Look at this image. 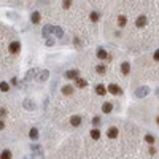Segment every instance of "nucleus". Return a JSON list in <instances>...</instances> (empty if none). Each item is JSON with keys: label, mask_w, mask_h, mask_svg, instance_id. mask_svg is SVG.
Wrapping results in <instances>:
<instances>
[{"label": "nucleus", "mask_w": 159, "mask_h": 159, "mask_svg": "<svg viewBox=\"0 0 159 159\" xmlns=\"http://www.w3.org/2000/svg\"><path fill=\"white\" fill-rule=\"evenodd\" d=\"M22 107L26 108V110H35V108H37V105H35V102L32 100V99H26L24 102H22Z\"/></svg>", "instance_id": "20e7f679"}, {"label": "nucleus", "mask_w": 159, "mask_h": 159, "mask_svg": "<svg viewBox=\"0 0 159 159\" xmlns=\"http://www.w3.org/2000/svg\"><path fill=\"white\" fill-rule=\"evenodd\" d=\"M11 158H13V153L10 150H3L0 153V159H11Z\"/></svg>", "instance_id": "412c9836"}, {"label": "nucleus", "mask_w": 159, "mask_h": 159, "mask_svg": "<svg viewBox=\"0 0 159 159\" xmlns=\"http://www.w3.org/2000/svg\"><path fill=\"white\" fill-rule=\"evenodd\" d=\"M108 92H111V94H113V96H121V94H123V89H121V88H119V86H118V84H108Z\"/></svg>", "instance_id": "f03ea898"}, {"label": "nucleus", "mask_w": 159, "mask_h": 159, "mask_svg": "<svg viewBox=\"0 0 159 159\" xmlns=\"http://www.w3.org/2000/svg\"><path fill=\"white\" fill-rule=\"evenodd\" d=\"M146 22H148L146 16H145V14H140V16L137 18V21H135V26H137V27H145Z\"/></svg>", "instance_id": "0eeeda50"}, {"label": "nucleus", "mask_w": 159, "mask_h": 159, "mask_svg": "<svg viewBox=\"0 0 159 159\" xmlns=\"http://www.w3.org/2000/svg\"><path fill=\"white\" fill-rule=\"evenodd\" d=\"M11 84H13V86H18V84H19V80H18L16 76H13V78H11Z\"/></svg>", "instance_id": "72a5a7b5"}, {"label": "nucleus", "mask_w": 159, "mask_h": 159, "mask_svg": "<svg viewBox=\"0 0 159 159\" xmlns=\"http://www.w3.org/2000/svg\"><path fill=\"white\" fill-rule=\"evenodd\" d=\"M54 45V38H46V46H53Z\"/></svg>", "instance_id": "473e14b6"}, {"label": "nucleus", "mask_w": 159, "mask_h": 159, "mask_svg": "<svg viewBox=\"0 0 159 159\" xmlns=\"http://www.w3.org/2000/svg\"><path fill=\"white\" fill-rule=\"evenodd\" d=\"M70 124H72L73 127H80V126H81V116H80V115H73V116L70 118Z\"/></svg>", "instance_id": "6e6552de"}, {"label": "nucleus", "mask_w": 159, "mask_h": 159, "mask_svg": "<svg viewBox=\"0 0 159 159\" xmlns=\"http://www.w3.org/2000/svg\"><path fill=\"white\" fill-rule=\"evenodd\" d=\"M29 138H30V140H37L38 138V129L37 127H32L30 131H29Z\"/></svg>", "instance_id": "a211bd4d"}, {"label": "nucleus", "mask_w": 159, "mask_h": 159, "mask_svg": "<svg viewBox=\"0 0 159 159\" xmlns=\"http://www.w3.org/2000/svg\"><path fill=\"white\" fill-rule=\"evenodd\" d=\"M3 116H7V108H5V107H0V119H2Z\"/></svg>", "instance_id": "2f4dec72"}, {"label": "nucleus", "mask_w": 159, "mask_h": 159, "mask_svg": "<svg viewBox=\"0 0 159 159\" xmlns=\"http://www.w3.org/2000/svg\"><path fill=\"white\" fill-rule=\"evenodd\" d=\"M96 72L99 73V75H105V73H107V65H105V64H99V65L96 67Z\"/></svg>", "instance_id": "aec40b11"}, {"label": "nucleus", "mask_w": 159, "mask_h": 159, "mask_svg": "<svg viewBox=\"0 0 159 159\" xmlns=\"http://www.w3.org/2000/svg\"><path fill=\"white\" fill-rule=\"evenodd\" d=\"M121 73L123 75H129V73H131V64L127 62V61H126V62H123L121 64Z\"/></svg>", "instance_id": "ddd939ff"}, {"label": "nucleus", "mask_w": 159, "mask_h": 159, "mask_svg": "<svg viewBox=\"0 0 159 159\" xmlns=\"http://www.w3.org/2000/svg\"><path fill=\"white\" fill-rule=\"evenodd\" d=\"M153 59H154V61H158V59H159V51H158V49H156V53L153 54Z\"/></svg>", "instance_id": "c9c22d12"}, {"label": "nucleus", "mask_w": 159, "mask_h": 159, "mask_svg": "<svg viewBox=\"0 0 159 159\" xmlns=\"http://www.w3.org/2000/svg\"><path fill=\"white\" fill-rule=\"evenodd\" d=\"M62 94H64V96H70V94H73V88L69 86V84H67V86H64L62 88Z\"/></svg>", "instance_id": "393cba45"}, {"label": "nucleus", "mask_w": 159, "mask_h": 159, "mask_svg": "<svg viewBox=\"0 0 159 159\" xmlns=\"http://www.w3.org/2000/svg\"><path fill=\"white\" fill-rule=\"evenodd\" d=\"M148 92H150L148 86H140L137 91H135V97H137V99H143L145 96H148Z\"/></svg>", "instance_id": "f257e3e1"}, {"label": "nucleus", "mask_w": 159, "mask_h": 159, "mask_svg": "<svg viewBox=\"0 0 159 159\" xmlns=\"http://www.w3.org/2000/svg\"><path fill=\"white\" fill-rule=\"evenodd\" d=\"M99 18H100V14L97 13V11H91V14H89V19L92 22H97L99 21Z\"/></svg>", "instance_id": "b1692460"}, {"label": "nucleus", "mask_w": 159, "mask_h": 159, "mask_svg": "<svg viewBox=\"0 0 159 159\" xmlns=\"http://www.w3.org/2000/svg\"><path fill=\"white\" fill-rule=\"evenodd\" d=\"M51 32H53V26H45V27H43V30H42V35H43V37H45V38H49V34H51Z\"/></svg>", "instance_id": "f3484780"}, {"label": "nucleus", "mask_w": 159, "mask_h": 159, "mask_svg": "<svg viewBox=\"0 0 159 159\" xmlns=\"http://www.w3.org/2000/svg\"><path fill=\"white\" fill-rule=\"evenodd\" d=\"M148 150H150V154H156V151H158V150H156V148H154V146H153V145L150 146Z\"/></svg>", "instance_id": "f704fd0d"}, {"label": "nucleus", "mask_w": 159, "mask_h": 159, "mask_svg": "<svg viewBox=\"0 0 159 159\" xmlns=\"http://www.w3.org/2000/svg\"><path fill=\"white\" fill-rule=\"evenodd\" d=\"M8 49H10L11 54H18V53L21 51V43L18 42V40H16V42H11L10 43V48H8Z\"/></svg>", "instance_id": "7ed1b4c3"}, {"label": "nucleus", "mask_w": 159, "mask_h": 159, "mask_svg": "<svg viewBox=\"0 0 159 159\" xmlns=\"http://www.w3.org/2000/svg\"><path fill=\"white\" fill-rule=\"evenodd\" d=\"M53 32H54V34L57 35V37H61V38L64 37V30H62L61 27H59V26H53Z\"/></svg>", "instance_id": "5701e85b"}, {"label": "nucleus", "mask_w": 159, "mask_h": 159, "mask_svg": "<svg viewBox=\"0 0 159 159\" xmlns=\"http://www.w3.org/2000/svg\"><path fill=\"white\" fill-rule=\"evenodd\" d=\"M37 72H38L37 69H30V70H29V72L26 73V78H24V81H26V83H27V81H30V80L34 78L35 75H37Z\"/></svg>", "instance_id": "2eb2a0df"}, {"label": "nucleus", "mask_w": 159, "mask_h": 159, "mask_svg": "<svg viewBox=\"0 0 159 159\" xmlns=\"http://www.w3.org/2000/svg\"><path fill=\"white\" fill-rule=\"evenodd\" d=\"M102 111H104L105 115L111 113V111H113V104H111V102H104V105H102Z\"/></svg>", "instance_id": "f8f14e48"}, {"label": "nucleus", "mask_w": 159, "mask_h": 159, "mask_svg": "<svg viewBox=\"0 0 159 159\" xmlns=\"http://www.w3.org/2000/svg\"><path fill=\"white\" fill-rule=\"evenodd\" d=\"M118 24H119V27H124V26L127 24V18H126L124 14H119V16H118Z\"/></svg>", "instance_id": "4be33fe9"}, {"label": "nucleus", "mask_w": 159, "mask_h": 159, "mask_svg": "<svg viewBox=\"0 0 159 159\" xmlns=\"http://www.w3.org/2000/svg\"><path fill=\"white\" fill-rule=\"evenodd\" d=\"M64 76H65L67 80H76L80 76V72L78 70H67V72L64 73Z\"/></svg>", "instance_id": "39448f33"}, {"label": "nucleus", "mask_w": 159, "mask_h": 159, "mask_svg": "<svg viewBox=\"0 0 159 159\" xmlns=\"http://www.w3.org/2000/svg\"><path fill=\"white\" fill-rule=\"evenodd\" d=\"M73 43H75V46H76V48H80V46L83 45V43H81V40H80L78 37H75V38H73Z\"/></svg>", "instance_id": "7c9ffc66"}, {"label": "nucleus", "mask_w": 159, "mask_h": 159, "mask_svg": "<svg viewBox=\"0 0 159 159\" xmlns=\"http://www.w3.org/2000/svg\"><path fill=\"white\" fill-rule=\"evenodd\" d=\"M0 91H2V92H8V91H10V84L2 81V83H0Z\"/></svg>", "instance_id": "a878e982"}, {"label": "nucleus", "mask_w": 159, "mask_h": 159, "mask_svg": "<svg viewBox=\"0 0 159 159\" xmlns=\"http://www.w3.org/2000/svg\"><path fill=\"white\" fill-rule=\"evenodd\" d=\"M26 159H27V158H26Z\"/></svg>", "instance_id": "4c0bfd02"}, {"label": "nucleus", "mask_w": 159, "mask_h": 159, "mask_svg": "<svg viewBox=\"0 0 159 159\" xmlns=\"http://www.w3.org/2000/svg\"><path fill=\"white\" fill-rule=\"evenodd\" d=\"M30 150H32L34 153H38V154H42V146H40V145H32V146H30Z\"/></svg>", "instance_id": "cd10ccee"}, {"label": "nucleus", "mask_w": 159, "mask_h": 159, "mask_svg": "<svg viewBox=\"0 0 159 159\" xmlns=\"http://www.w3.org/2000/svg\"><path fill=\"white\" fill-rule=\"evenodd\" d=\"M96 94L97 96H105V94H107V88H105V84H97L96 86Z\"/></svg>", "instance_id": "4468645a"}, {"label": "nucleus", "mask_w": 159, "mask_h": 159, "mask_svg": "<svg viewBox=\"0 0 159 159\" xmlns=\"http://www.w3.org/2000/svg\"><path fill=\"white\" fill-rule=\"evenodd\" d=\"M118 135H119V131H118V127H115V126L108 127V131H107V137H108V138H116Z\"/></svg>", "instance_id": "423d86ee"}, {"label": "nucleus", "mask_w": 159, "mask_h": 159, "mask_svg": "<svg viewBox=\"0 0 159 159\" xmlns=\"http://www.w3.org/2000/svg\"><path fill=\"white\" fill-rule=\"evenodd\" d=\"M100 131H99V129L97 127H94V129H91V137H92V140H99V138H100Z\"/></svg>", "instance_id": "6ab92c4d"}, {"label": "nucleus", "mask_w": 159, "mask_h": 159, "mask_svg": "<svg viewBox=\"0 0 159 159\" xmlns=\"http://www.w3.org/2000/svg\"><path fill=\"white\" fill-rule=\"evenodd\" d=\"M91 123H92V126H96V127L97 126H100V116H94Z\"/></svg>", "instance_id": "c85d7f7f"}, {"label": "nucleus", "mask_w": 159, "mask_h": 159, "mask_svg": "<svg viewBox=\"0 0 159 159\" xmlns=\"http://www.w3.org/2000/svg\"><path fill=\"white\" fill-rule=\"evenodd\" d=\"M35 76H37V80L40 81V83H43V81H46V80H48L49 72H48V70H42V72H40V73H37Z\"/></svg>", "instance_id": "1a4fd4ad"}, {"label": "nucleus", "mask_w": 159, "mask_h": 159, "mask_svg": "<svg viewBox=\"0 0 159 159\" xmlns=\"http://www.w3.org/2000/svg\"><path fill=\"white\" fill-rule=\"evenodd\" d=\"M30 21L34 22V24H40V21H42V14H40V11H34V13H32Z\"/></svg>", "instance_id": "9b49d317"}, {"label": "nucleus", "mask_w": 159, "mask_h": 159, "mask_svg": "<svg viewBox=\"0 0 159 159\" xmlns=\"http://www.w3.org/2000/svg\"><path fill=\"white\" fill-rule=\"evenodd\" d=\"M107 57H108V53L105 51V48H99V49H97V59H99V61H105Z\"/></svg>", "instance_id": "9d476101"}, {"label": "nucleus", "mask_w": 159, "mask_h": 159, "mask_svg": "<svg viewBox=\"0 0 159 159\" xmlns=\"http://www.w3.org/2000/svg\"><path fill=\"white\" fill-rule=\"evenodd\" d=\"M145 140H146V143H150V145H153V143L156 142L154 135H151V134H146V135H145Z\"/></svg>", "instance_id": "bb28decb"}, {"label": "nucleus", "mask_w": 159, "mask_h": 159, "mask_svg": "<svg viewBox=\"0 0 159 159\" xmlns=\"http://www.w3.org/2000/svg\"><path fill=\"white\" fill-rule=\"evenodd\" d=\"M75 86L80 88V89H83V88L88 86V83H86V80H83V78H80V76H78V78L75 80Z\"/></svg>", "instance_id": "dca6fc26"}, {"label": "nucleus", "mask_w": 159, "mask_h": 159, "mask_svg": "<svg viewBox=\"0 0 159 159\" xmlns=\"http://www.w3.org/2000/svg\"><path fill=\"white\" fill-rule=\"evenodd\" d=\"M5 129V123H3V119H0V131H3Z\"/></svg>", "instance_id": "e433bc0d"}, {"label": "nucleus", "mask_w": 159, "mask_h": 159, "mask_svg": "<svg viewBox=\"0 0 159 159\" xmlns=\"http://www.w3.org/2000/svg\"><path fill=\"white\" fill-rule=\"evenodd\" d=\"M70 5H72V0H64V2H62V8H64V10H69Z\"/></svg>", "instance_id": "c756f323"}]
</instances>
